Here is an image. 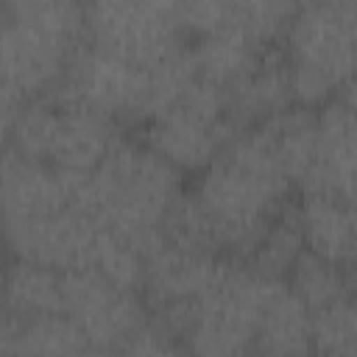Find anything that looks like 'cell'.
I'll use <instances>...</instances> for the list:
<instances>
[{
  "instance_id": "cell-1",
  "label": "cell",
  "mask_w": 357,
  "mask_h": 357,
  "mask_svg": "<svg viewBox=\"0 0 357 357\" xmlns=\"http://www.w3.org/2000/svg\"><path fill=\"white\" fill-rule=\"evenodd\" d=\"M293 181L262 126L237 131L195 173L187 201L209 251L243 259L268 223L293 204Z\"/></svg>"
},
{
  "instance_id": "cell-2",
  "label": "cell",
  "mask_w": 357,
  "mask_h": 357,
  "mask_svg": "<svg viewBox=\"0 0 357 357\" xmlns=\"http://www.w3.org/2000/svg\"><path fill=\"white\" fill-rule=\"evenodd\" d=\"M184 190V173L139 137L123 134L78 184L75 198L95 223L148 257L162 243Z\"/></svg>"
},
{
  "instance_id": "cell-3",
  "label": "cell",
  "mask_w": 357,
  "mask_h": 357,
  "mask_svg": "<svg viewBox=\"0 0 357 357\" xmlns=\"http://www.w3.org/2000/svg\"><path fill=\"white\" fill-rule=\"evenodd\" d=\"M81 42V3L22 0L0 6V86L20 100L53 92Z\"/></svg>"
},
{
  "instance_id": "cell-4",
  "label": "cell",
  "mask_w": 357,
  "mask_h": 357,
  "mask_svg": "<svg viewBox=\"0 0 357 357\" xmlns=\"http://www.w3.org/2000/svg\"><path fill=\"white\" fill-rule=\"evenodd\" d=\"M354 0H310L293 6L279 47L296 106L318 109L354 89Z\"/></svg>"
},
{
  "instance_id": "cell-5",
  "label": "cell",
  "mask_w": 357,
  "mask_h": 357,
  "mask_svg": "<svg viewBox=\"0 0 357 357\" xmlns=\"http://www.w3.org/2000/svg\"><path fill=\"white\" fill-rule=\"evenodd\" d=\"M271 282L276 279L229 259L220 279L181 315L173 337L190 357H251Z\"/></svg>"
},
{
  "instance_id": "cell-6",
  "label": "cell",
  "mask_w": 357,
  "mask_h": 357,
  "mask_svg": "<svg viewBox=\"0 0 357 357\" xmlns=\"http://www.w3.org/2000/svg\"><path fill=\"white\" fill-rule=\"evenodd\" d=\"M234 134L223 89L195 75L165 112L142 126L139 139L178 173H198Z\"/></svg>"
},
{
  "instance_id": "cell-7",
  "label": "cell",
  "mask_w": 357,
  "mask_h": 357,
  "mask_svg": "<svg viewBox=\"0 0 357 357\" xmlns=\"http://www.w3.org/2000/svg\"><path fill=\"white\" fill-rule=\"evenodd\" d=\"M84 42L114 53L131 64L153 67L178 50L181 31L176 3H89L84 6Z\"/></svg>"
},
{
  "instance_id": "cell-8",
  "label": "cell",
  "mask_w": 357,
  "mask_h": 357,
  "mask_svg": "<svg viewBox=\"0 0 357 357\" xmlns=\"http://www.w3.org/2000/svg\"><path fill=\"white\" fill-rule=\"evenodd\" d=\"M148 70L151 67L131 64L89 42H81L50 95L95 109L117 120L120 126L123 123L142 126L148 109V84H151Z\"/></svg>"
},
{
  "instance_id": "cell-9",
  "label": "cell",
  "mask_w": 357,
  "mask_h": 357,
  "mask_svg": "<svg viewBox=\"0 0 357 357\" xmlns=\"http://www.w3.org/2000/svg\"><path fill=\"white\" fill-rule=\"evenodd\" d=\"M61 312L103 354H112L148 324L139 290L123 287L92 268L61 273Z\"/></svg>"
},
{
  "instance_id": "cell-10",
  "label": "cell",
  "mask_w": 357,
  "mask_h": 357,
  "mask_svg": "<svg viewBox=\"0 0 357 357\" xmlns=\"http://www.w3.org/2000/svg\"><path fill=\"white\" fill-rule=\"evenodd\" d=\"M226 265L229 257L162 240L142 265L139 296L148 307V318L173 335L181 315L220 279Z\"/></svg>"
},
{
  "instance_id": "cell-11",
  "label": "cell",
  "mask_w": 357,
  "mask_h": 357,
  "mask_svg": "<svg viewBox=\"0 0 357 357\" xmlns=\"http://www.w3.org/2000/svg\"><path fill=\"white\" fill-rule=\"evenodd\" d=\"M301 195L354 201V92H343L315 109V139Z\"/></svg>"
},
{
  "instance_id": "cell-12",
  "label": "cell",
  "mask_w": 357,
  "mask_h": 357,
  "mask_svg": "<svg viewBox=\"0 0 357 357\" xmlns=\"http://www.w3.org/2000/svg\"><path fill=\"white\" fill-rule=\"evenodd\" d=\"M78 184L39 159L14 153L0 156V229L31 223L61 212L75 201Z\"/></svg>"
},
{
  "instance_id": "cell-13",
  "label": "cell",
  "mask_w": 357,
  "mask_h": 357,
  "mask_svg": "<svg viewBox=\"0 0 357 357\" xmlns=\"http://www.w3.org/2000/svg\"><path fill=\"white\" fill-rule=\"evenodd\" d=\"M56 103H59V114H56V128H53L45 162L56 167L61 176H67L70 181L81 184L112 151V145L123 137V126L95 109H86L61 98H56Z\"/></svg>"
},
{
  "instance_id": "cell-14",
  "label": "cell",
  "mask_w": 357,
  "mask_h": 357,
  "mask_svg": "<svg viewBox=\"0 0 357 357\" xmlns=\"http://www.w3.org/2000/svg\"><path fill=\"white\" fill-rule=\"evenodd\" d=\"M223 98H226L229 120L234 123L237 131L259 126V123L271 120L273 114L296 106L284 53H282L279 42L265 47L262 56L231 86L223 89Z\"/></svg>"
},
{
  "instance_id": "cell-15",
  "label": "cell",
  "mask_w": 357,
  "mask_h": 357,
  "mask_svg": "<svg viewBox=\"0 0 357 357\" xmlns=\"http://www.w3.org/2000/svg\"><path fill=\"white\" fill-rule=\"evenodd\" d=\"M187 42H190V53L198 75L220 89L231 86L262 56V50L271 47L251 31L240 3H229V14L215 31Z\"/></svg>"
},
{
  "instance_id": "cell-16",
  "label": "cell",
  "mask_w": 357,
  "mask_h": 357,
  "mask_svg": "<svg viewBox=\"0 0 357 357\" xmlns=\"http://www.w3.org/2000/svg\"><path fill=\"white\" fill-rule=\"evenodd\" d=\"M304 248L343 268L354 265V201L332 195H301L296 201Z\"/></svg>"
},
{
  "instance_id": "cell-17",
  "label": "cell",
  "mask_w": 357,
  "mask_h": 357,
  "mask_svg": "<svg viewBox=\"0 0 357 357\" xmlns=\"http://www.w3.org/2000/svg\"><path fill=\"white\" fill-rule=\"evenodd\" d=\"M254 351L284 354V357H312L310 310L298 301V296L287 287L284 279H276L268 287V296L259 312Z\"/></svg>"
},
{
  "instance_id": "cell-18",
  "label": "cell",
  "mask_w": 357,
  "mask_h": 357,
  "mask_svg": "<svg viewBox=\"0 0 357 357\" xmlns=\"http://www.w3.org/2000/svg\"><path fill=\"white\" fill-rule=\"evenodd\" d=\"M61 273L39 262L11 259L0 287V307L17 321L61 312Z\"/></svg>"
},
{
  "instance_id": "cell-19",
  "label": "cell",
  "mask_w": 357,
  "mask_h": 357,
  "mask_svg": "<svg viewBox=\"0 0 357 357\" xmlns=\"http://www.w3.org/2000/svg\"><path fill=\"white\" fill-rule=\"evenodd\" d=\"M11 357H109L89 343V337L64 315H39L17 321Z\"/></svg>"
},
{
  "instance_id": "cell-20",
  "label": "cell",
  "mask_w": 357,
  "mask_h": 357,
  "mask_svg": "<svg viewBox=\"0 0 357 357\" xmlns=\"http://www.w3.org/2000/svg\"><path fill=\"white\" fill-rule=\"evenodd\" d=\"M301 254H304V234H301L296 201H293L282 215H276L268 223V229L257 237V243L240 262L259 276L284 279Z\"/></svg>"
},
{
  "instance_id": "cell-21",
  "label": "cell",
  "mask_w": 357,
  "mask_h": 357,
  "mask_svg": "<svg viewBox=\"0 0 357 357\" xmlns=\"http://www.w3.org/2000/svg\"><path fill=\"white\" fill-rule=\"evenodd\" d=\"M284 282L310 312H315L326 304H335L340 298L354 296L351 268L335 265V262H329V259H324V257H318L307 248L296 259V265L290 268Z\"/></svg>"
},
{
  "instance_id": "cell-22",
  "label": "cell",
  "mask_w": 357,
  "mask_h": 357,
  "mask_svg": "<svg viewBox=\"0 0 357 357\" xmlns=\"http://www.w3.org/2000/svg\"><path fill=\"white\" fill-rule=\"evenodd\" d=\"M312 357H354V296L310 312Z\"/></svg>"
},
{
  "instance_id": "cell-23",
  "label": "cell",
  "mask_w": 357,
  "mask_h": 357,
  "mask_svg": "<svg viewBox=\"0 0 357 357\" xmlns=\"http://www.w3.org/2000/svg\"><path fill=\"white\" fill-rule=\"evenodd\" d=\"M22 106V100L8 92L6 86H0V156L8 151V142H11V126H14V117H17V109Z\"/></svg>"
},
{
  "instance_id": "cell-24",
  "label": "cell",
  "mask_w": 357,
  "mask_h": 357,
  "mask_svg": "<svg viewBox=\"0 0 357 357\" xmlns=\"http://www.w3.org/2000/svg\"><path fill=\"white\" fill-rule=\"evenodd\" d=\"M14 337H17V318H11V315L0 307V357H11Z\"/></svg>"
},
{
  "instance_id": "cell-25",
  "label": "cell",
  "mask_w": 357,
  "mask_h": 357,
  "mask_svg": "<svg viewBox=\"0 0 357 357\" xmlns=\"http://www.w3.org/2000/svg\"><path fill=\"white\" fill-rule=\"evenodd\" d=\"M11 257H8V248L3 243V231H0V287H3V279H6V268H8Z\"/></svg>"
},
{
  "instance_id": "cell-26",
  "label": "cell",
  "mask_w": 357,
  "mask_h": 357,
  "mask_svg": "<svg viewBox=\"0 0 357 357\" xmlns=\"http://www.w3.org/2000/svg\"><path fill=\"white\" fill-rule=\"evenodd\" d=\"M251 357H284V354H265V351H254Z\"/></svg>"
}]
</instances>
